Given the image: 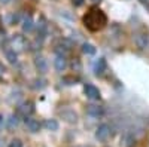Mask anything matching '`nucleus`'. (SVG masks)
I'll return each mask as SVG.
<instances>
[{"instance_id": "nucleus-1", "label": "nucleus", "mask_w": 149, "mask_h": 147, "mask_svg": "<svg viewBox=\"0 0 149 147\" xmlns=\"http://www.w3.org/2000/svg\"><path fill=\"white\" fill-rule=\"evenodd\" d=\"M84 24H85V27L91 30V31H98V30H102L106 27V24H107V17L103 10L100 9H95L93 8L90 12H86V14L84 15L82 18Z\"/></svg>"}, {"instance_id": "nucleus-2", "label": "nucleus", "mask_w": 149, "mask_h": 147, "mask_svg": "<svg viewBox=\"0 0 149 147\" xmlns=\"http://www.w3.org/2000/svg\"><path fill=\"white\" fill-rule=\"evenodd\" d=\"M9 43H10V49H12V51H15L17 54L26 51V49L29 48V42H27L26 37H24V36H21V34H14V36L9 39Z\"/></svg>"}, {"instance_id": "nucleus-3", "label": "nucleus", "mask_w": 149, "mask_h": 147, "mask_svg": "<svg viewBox=\"0 0 149 147\" xmlns=\"http://www.w3.org/2000/svg\"><path fill=\"white\" fill-rule=\"evenodd\" d=\"M34 112V104L31 101H24L22 104L18 106V115L22 117H30V115Z\"/></svg>"}, {"instance_id": "nucleus-4", "label": "nucleus", "mask_w": 149, "mask_h": 147, "mask_svg": "<svg viewBox=\"0 0 149 147\" xmlns=\"http://www.w3.org/2000/svg\"><path fill=\"white\" fill-rule=\"evenodd\" d=\"M109 137H110V128H109V125L103 124V125H100V126L97 128V131H95V138H97L98 141H106Z\"/></svg>"}, {"instance_id": "nucleus-5", "label": "nucleus", "mask_w": 149, "mask_h": 147, "mask_svg": "<svg viewBox=\"0 0 149 147\" xmlns=\"http://www.w3.org/2000/svg\"><path fill=\"white\" fill-rule=\"evenodd\" d=\"M84 92L85 95L90 98V100H100V91H98V88H95L94 85L88 83L84 86Z\"/></svg>"}, {"instance_id": "nucleus-6", "label": "nucleus", "mask_w": 149, "mask_h": 147, "mask_svg": "<svg viewBox=\"0 0 149 147\" xmlns=\"http://www.w3.org/2000/svg\"><path fill=\"white\" fill-rule=\"evenodd\" d=\"M34 66H36L37 71L42 73V75H45V73L48 71V61L43 55H37L34 58Z\"/></svg>"}, {"instance_id": "nucleus-7", "label": "nucleus", "mask_w": 149, "mask_h": 147, "mask_svg": "<svg viewBox=\"0 0 149 147\" xmlns=\"http://www.w3.org/2000/svg\"><path fill=\"white\" fill-rule=\"evenodd\" d=\"M67 66H69L67 58H66L64 55H57V58H55V61H54V67H55V70H57L58 73H63V71L67 68Z\"/></svg>"}, {"instance_id": "nucleus-8", "label": "nucleus", "mask_w": 149, "mask_h": 147, "mask_svg": "<svg viewBox=\"0 0 149 147\" xmlns=\"http://www.w3.org/2000/svg\"><path fill=\"white\" fill-rule=\"evenodd\" d=\"M86 113L93 117H100L103 113H104V108L102 106H95V104H90L86 106Z\"/></svg>"}, {"instance_id": "nucleus-9", "label": "nucleus", "mask_w": 149, "mask_h": 147, "mask_svg": "<svg viewBox=\"0 0 149 147\" xmlns=\"http://www.w3.org/2000/svg\"><path fill=\"white\" fill-rule=\"evenodd\" d=\"M107 68V64H106V59L104 58H98L95 63H94V73L97 76H102L103 73L106 71Z\"/></svg>"}, {"instance_id": "nucleus-10", "label": "nucleus", "mask_w": 149, "mask_h": 147, "mask_svg": "<svg viewBox=\"0 0 149 147\" xmlns=\"http://www.w3.org/2000/svg\"><path fill=\"white\" fill-rule=\"evenodd\" d=\"M26 126L30 132H39L40 131V122L33 117H26Z\"/></svg>"}, {"instance_id": "nucleus-11", "label": "nucleus", "mask_w": 149, "mask_h": 147, "mask_svg": "<svg viewBox=\"0 0 149 147\" xmlns=\"http://www.w3.org/2000/svg\"><path fill=\"white\" fill-rule=\"evenodd\" d=\"M61 117H63L67 124H76L78 120V115L73 112V110H63L61 112Z\"/></svg>"}, {"instance_id": "nucleus-12", "label": "nucleus", "mask_w": 149, "mask_h": 147, "mask_svg": "<svg viewBox=\"0 0 149 147\" xmlns=\"http://www.w3.org/2000/svg\"><path fill=\"white\" fill-rule=\"evenodd\" d=\"M5 55H6V59L9 61L10 64H17L18 63V55H17L15 51H12V49H6Z\"/></svg>"}, {"instance_id": "nucleus-13", "label": "nucleus", "mask_w": 149, "mask_h": 147, "mask_svg": "<svg viewBox=\"0 0 149 147\" xmlns=\"http://www.w3.org/2000/svg\"><path fill=\"white\" fill-rule=\"evenodd\" d=\"M134 40H136V45H137L140 49H145L146 45H148V36L146 34H137Z\"/></svg>"}, {"instance_id": "nucleus-14", "label": "nucleus", "mask_w": 149, "mask_h": 147, "mask_svg": "<svg viewBox=\"0 0 149 147\" xmlns=\"http://www.w3.org/2000/svg\"><path fill=\"white\" fill-rule=\"evenodd\" d=\"M33 27H34V24H33L31 17H26V18H24V21H22V31L29 33V31L33 30Z\"/></svg>"}, {"instance_id": "nucleus-15", "label": "nucleus", "mask_w": 149, "mask_h": 147, "mask_svg": "<svg viewBox=\"0 0 149 147\" xmlns=\"http://www.w3.org/2000/svg\"><path fill=\"white\" fill-rule=\"evenodd\" d=\"M45 128L48 131H57L58 129V122L55 119H46L45 120Z\"/></svg>"}, {"instance_id": "nucleus-16", "label": "nucleus", "mask_w": 149, "mask_h": 147, "mask_svg": "<svg viewBox=\"0 0 149 147\" xmlns=\"http://www.w3.org/2000/svg\"><path fill=\"white\" fill-rule=\"evenodd\" d=\"M82 52L85 55H94L95 54V48L91 45V43H84L82 45Z\"/></svg>"}, {"instance_id": "nucleus-17", "label": "nucleus", "mask_w": 149, "mask_h": 147, "mask_svg": "<svg viewBox=\"0 0 149 147\" xmlns=\"http://www.w3.org/2000/svg\"><path fill=\"white\" fill-rule=\"evenodd\" d=\"M18 116H15V115H10L9 116V119H8V128L9 129H14V128H17L18 126Z\"/></svg>"}, {"instance_id": "nucleus-18", "label": "nucleus", "mask_w": 149, "mask_h": 147, "mask_svg": "<svg viewBox=\"0 0 149 147\" xmlns=\"http://www.w3.org/2000/svg\"><path fill=\"white\" fill-rule=\"evenodd\" d=\"M78 82V77H74V76H64L63 77V83L66 85H74Z\"/></svg>"}, {"instance_id": "nucleus-19", "label": "nucleus", "mask_w": 149, "mask_h": 147, "mask_svg": "<svg viewBox=\"0 0 149 147\" xmlns=\"http://www.w3.org/2000/svg\"><path fill=\"white\" fill-rule=\"evenodd\" d=\"M72 68H73V71H81L82 66H81V61H79V58H74V59L72 61Z\"/></svg>"}, {"instance_id": "nucleus-20", "label": "nucleus", "mask_w": 149, "mask_h": 147, "mask_svg": "<svg viewBox=\"0 0 149 147\" xmlns=\"http://www.w3.org/2000/svg\"><path fill=\"white\" fill-rule=\"evenodd\" d=\"M9 147H22V141L18 140V138H15V140H12L9 143Z\"/></svg>"}, {"instance_id": "nucleus-21", "label": "nucleus", "mask_w": 149, "mask_h": 147, "mask_svg": "<svg viewBox=\"0 0 149 147\" xmlns=\"http://www.w3.org/2000/svg\"><path fill=\"white\" fill-rule=\"evenodd\" d=\"M34 83H39V85H33V88H39V89H42L43 86H45V80L43 79H37V80H34Z\"/></svg>"}, {"instance_id": "nucleus-22", "label": "nucleus", "mask_w": 149, "mask_h": 147, "mask_svg": "<svg viewBox=\"0 0 149 147\" xmlns=\"http://www.w3.org/2000/svg\"><path fill=\"white\" fill-rule=\"evenodd\" d=\"M84 2H85V0H72V3H73V6H82L84 5Z\"/></svg>"}, {"instance_id": "nucleus-23", "label": "nucleus", "mask_w": 149, "mask_h": 147, "mask_svg": "<svg viewBox=\"0 0 149 147\" xmlns=\"http://www.w3.org/2000/svg\"><path fill=\"white\" fill-rule=\"evenodd\" d=\"M5 73H6V67H5L2 63H0V77H2V76L5 75Z\"/></svg>"}, {"instance_id": "nucleus-24", "label": "nucleus", "mask_w": 149, "mask_h": 147, "mask_svg": "<svg viewBox=\"0 0 149 147\" xmlns=\"http://www.w3.org/2000/svg\"><path fill=\"white\" fill-rule=\"evenodd\" d=\"M2 125H3V116L0 115V128H2Z\"/></svg>"}, {"instance_id": "nucleus-25", "label": "nucleus", "mask_w": 149, "mask_h": 147, "mask_svg": "<svg viewBox=\"0 0 149 147\" xmlns=\"http://www.w3.org/2000/svg\"><path fill=\"white\" fill-rule=\"evenodd\" d=\"M0 2H2V3H5V5H6V3H9V2H10V0H0Z\"/></svg>"}, {"instance_id": "nucleus-26", "label": "nucleus", "mask_w": 149, "mask_h": 147, "mask_svg": "<svg viewBox=\"0 0 149 147\" xmlns=\"http://www.w3.org/2000/svg\"><path fill=\"white\" fill-rule=\"evenodd\" d=\"M91 2H94V3H100L102 0H91Z\"/></svg>"}, {"instance_id": "nucleus-27", "label": "nucleus", "mask_w": 149, "mask_h": 147, "mask_svg": "<svg viewBox=\"0 0 149 147\" xmlns=\"http://www.w3.org/2000/svg\"><path fill=\"white\" fill-rule=\"evenodd\" d=\"M76 147H82V146H76Z\"/></svg>"}]
</instances>
